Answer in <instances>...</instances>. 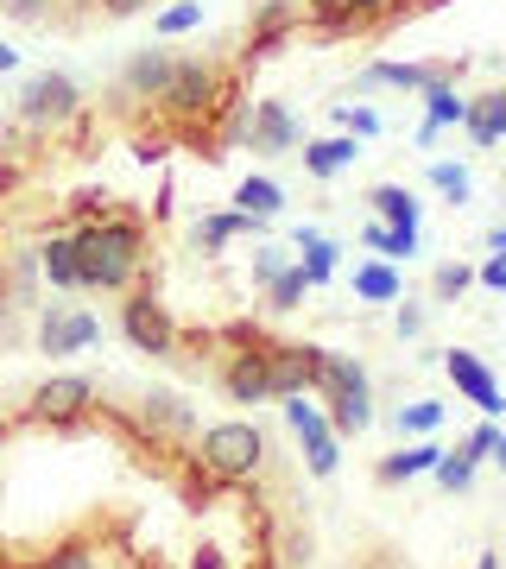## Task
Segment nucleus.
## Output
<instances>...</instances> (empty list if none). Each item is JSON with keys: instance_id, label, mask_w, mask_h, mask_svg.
Instances as JSON below:
<instances>
[{"instance_id": "nucleus-1", "label": "nucleus", "mask_w": 506, "mask_h": 569, "mask_svg": "<svg viewBox=\"0 0 506 569\" xmlns=\"http://www.w3.org/2000/svg\"><path fill=\"white\" fill-rule=\"evenodd\" d=\"M146 234L127 216H101V222L77 228V266H82V291H127L140 272Z\"/></svg>"}, {"instance_id": "nucleus-2", "label": "nucleus", "mask_w": 506, "mask_h": 569, "mask_svg": "<svg viewBox=\"0 0 506 569\" xmlns=\"http://www.w3.org/2000/svg\"><path fill=\"white\" fill-rule=\"evenodd\" d=\"M310 392L329 399V430H336V437H355V430L374 425V392H367L361 361H348L336 348H317V361H310Z\"/></svg>"}, {"instance_id": "nucleus-3", "label": "nucleus", "mask_w": 506, "mask_h": 569, "mask_svg": "<svg viewBox=\"0 0 506 569\" xmlns=\"http://www.w3.org/2000/svg\"><path fill=\"white\" fill-rule=\"evenodd\" d=\"M197 462L202 475H216V481H254L266 462V437L260 425H241V418H228V425H209L197 443Z\"/></svg>"}, {"instance_id": "nucleus-4", "label": "nucleus", "mask_w": 506, "mask_h": 569, "mask_svg": "<svg viewBox=\"0 0 506 569\" xmlns=\"http://www.w3.org/2000/svg\"><path fill=\"white\" fill-rule=\"evenodd\" d=\"M159 108L171 114V121H202V114H216V108H222V70L202 63V58H178Z\"/></svg>"}, {"instance_id": "nucleus-5", "label": "nucleus", "mask_w": 506, "mask_h": 569, "mask_svg": "<svg viewBox=\"0 0 506 569\" xmlns=\"http://www.w3.org/2000/svg\"><path fill=\"white\" fill-rule=\"evenodd\" d=\"M82 114V89L77 77H63V70H39V77L20 89V121L26 127H63Z\"/></svg>"}, {"instance_id": "nucleus-6", "label": "nucleus", "mask_w": 506, "mask_h": 569, "mask_svg": "<svg viewBox=\"0 0 506 569\" xmlns=\"http://www.w3.org/2000/svg\"><path fill=\"white\" fill-rule=\"evenodd\" d=\"M285 418H291V430H298V443H304V468H310L317 481H329L336 462H343V449H336V430L324 425V411L304 406V392H291V399H285Z\"/></svg>"}, {"instance_id": "nucleus-7", "label": "nucleus", "mask_w": 506, "mask_h": 569, "mask_svg": "<svg viewBox=\"0 0 506 569\" xmlns=\"http://www.w3.org/2000/svg\"><path fill=\"white\" fill-rule=\"evenodd\" d=\"M121 329L140 355H171V348H178V323H171V310H165L152 291H133L121 305Z\"/></svg>"}, {"instance_id": "nucleus-8", "label": "nucleus", "mask_w": 506, "mask_h": 569, "mask_svg": "<svg viewBox=\"0 0 506 569\" xmlns=\"http://www.w3.org/2000/svg\"><path fill=\"white\" fill-rule=\"evenodd\" d=\"M89 406H96V380H89V373H51V380L32 392V418H39V425H77Z\"/></svg>"}, {"instance_id": "nucleus-9", "label": "nucleus", "mask_w": 506, "mask_h": 569, "mask_svg": "<svg viewBox=\"0 0 506 569\" xmlns=\"http://www.w3.org/2000/svg\"><path fill=\"white\" fill-rule=\"evenodd\" d=\"M444 367H449V380H456V392H463V399L482 411V418H500V411H506L500 380H494V373L482 367V355H468V348H449Z\"/></svg>"}, {"instance_id": "nucleus-10", "label": "nucleus", "mask_w": 506, "mask_h": 569, "mask_svg": "<svg viewBox=\"0 0 506 569\" xmlns=\"http://www.w3.org/2000/svg\"><path fill=\"white\" fill-rule=\"evenodd\" d=\"M96 342H101V323L89 310H63V305L44 310V323H39L44 355H82V348H96Z\"/></svg>"}, {"instance_id": "nucleus-11", "label": "nucleus", "mask_w": 506, "mask_h": 569, "mask_svg": "<svg viewBox=\"0 0 506 569\" xmlns=\"http://www.w3.org/2000/svg\"><path fill=\"white\" fill-rule=\"evenodd\" d=\"M298 0H260L254 7V32H247V63H260V58H272L291 32H298Z\"/></svg>"}, {"instance_id": "nucleus-12", "label": "nucleus", "mask_w": 506, "mask_h": 569, "mask_svg": "<svg viewBox=\"0 0 506 569\" xmlns=\"http://www.w3.org/2000/svg\"><path fill=\"white\" fill-rule=\"evenodd\" d=\"M222 387H228V399H235V406H266V399H279V392H272V367H266V348H241V355L228 361Z\"/></svg>"}, {"instance_id": "nucleus-13", "label": "nucleus", "mask_w": 506, "mask_h": 569, "mask_svg": "<svg viewBox=\"0 0 506 569\" xmlns=\"http://www.w3.org/2000/svg\"><path fill=\"white\" fill-rule=\"evenodd\" d=\"M171 70H178V58L165 51V44H146V51H133L121 70V89L133 96V102H159L165 82H171Z\"/></svg>"}, {"instance_id": "nucleus-14", "label": "nucleus", "mask_w": 506, "mask_h": 569, "mask_svg": "<svg viewBox=\"0 0 506 569\" xmlns=\"http://www.w3.org/2000/svg\"><path fill=\"white\" fill-rule=\"evenodd\" d=\"M310 361H317V348H310V342H266L272 392H279V399H291V392H310Z\"/></svg>"}, {"instance_id": "nucleus-15", "label": "nucleus", "mask_w": 506, "mask_h": 569, "mask_svg": "<svg viewBox=\"0 0 506 569\" xmlns=\"http://www.w3.org/2000/svg\"><path fill=\"white\" fill-rule=\"evenodd\" d=\"M291 140H298L291 108L285 102H254V114H247V146H254V152H291Z\"/></svg>"}, {"instance_id": "nucleus-16", "label": "nucleus", "mask_w": 506, "mask_h": 569, "mask_svg": "<svg viewBox=\"0 0 506 569\" xmlns=\"http://www.w3.org/2000/svg\"><path fill=\"white\" fill-rule=\"evenodd\" d=\"M39 272L58 291H82V266H77V234H51V241L39 247Z\"/></svg>"}, {"instance_id": "nucleus-17", "label": "nucleus", "mask_w": 506, "mask_h": 569, "mask_svg": "<svg viewBox=\"0 0 506 569\" xmlns=\"http://www.w3.org/2000/svg\"><path fill=\"white\" fill-rule=\"evenodd\" d=\"M437 77L444 70H430V63H367L361 89H430Z\"/></svg>"}, {"instance_id": "nucleus-18", "label": "nucleus", "mask_w": 506, "mask_h": 569, "mask_svg": "<svg viewBox=\"0 0 506 569\" xmlns=\"http://www.w3.org/2000/svg\"><path fill=\"white\" fill-rule=\"evenodd\" d=\"M367 203H374V216H380L386 228H418V197H411L405 183H374Z\"/></svg>"}, {"instance_id": "nucleus-19", "label": "nucleus", "mask_w": 506, "mask_h": 569, "mask_svg": "<svg viewBox=\"0 0 506 569\" xmlns=\"http://www.w3.org/2000/svg\"><path fill=\"white\" fill-rule=\"evenodd\" d=\"M355 159H361L355 133H343V140H317V146H304V171H310V178H336V171H348Z\"/></svg>"}, {"instance_id": "nucleus-20", "label": "nucleus", "mask_w": 506, "mask_h": 569, "mask_svg": "<svg viewBox=\"0 0 506 569\" xmlns=\"http://www.w3.org/2000/svg\"><path fill=\"white\" fill-rule=\"evenodd\" d=\"M468 133L475 146H500L506 140V96H482V102H468Z\"/></svg>"}, {"instance_id": "nucleus-21", "label": "nucleus", "mask_w": 506, "mask_h": 569, "mask_svg": "<svg viewBox=\"0 0 506 569\" xmlns=\"http://www.w3.org/2000/svg\"><path fill=\"white\" fill-rule=\"evenodd\" d=\"M140 418H146V430H171V437H183V430L197 425V411L183 406L178 392H152V399H146V411H140Z\"/></svg>"}, {"instance_id": "nucleus-22", "label": "nucleus", "mask_w": 506, "mask_h": 569, "mask_svg": "<svg viewBox=\"0 0 506 569\" xmlns=\"http://www.w3.org/2000/svg\"><path fill=\"white\" fill-rule=\"evenodd\" d=\"M425 108H430L425 127H437V133H444V127H463V121H468V102L456 96V89H449V77H437V82L425 89Z\"/></svg>"}, {"instance_id": "nucleus-23", "label": "nucleus", "mask_w": 506, "mask_h": 569, "mask_svg": "<svg viewBox=\"0 0 506 569\" xmlns=\"http://www.w3.org/2000/svg\"><path fill=\"white\" fill-rule=\"evenodd\" d=\"M235 203H241V216H254V222H272L285 209V190L272 178H247L241 190H235Z\"/></svg>"}, {"instance_id": "nucleus-24", "label": "nucleus", "mask_w": 506, "mask_h": 569, "mask_svg": "<svg viewBox=\"0 0 506 569\" xmlns=\"http://www.w3.org/2000/svg\"><path fill=\"white\" fill-rule=\"evenodd\" d=\"M304 13L317 20L324 39H348V32H361V20H355V7H348V0H304Z\"/></svg>"}, {"instance_id": "nucleus-25", "label": "nucleus", "mask_w": 506, "mask_h": 569, "mask_svg": "<svg viewBox=\"0 0 506 569\" xmlns=\"http://www.w3.org/2000/svg\"><path fill=\"white\" fill-rule=\"evenodd\" d=\"M298 253H304V279H310V284H329V279H336V253H343V247H336V241H324V234H298Z\"/></svg>"}, {"instance_id": "nucleus-26", "label": "nucleus", "mask_w": 506, "mask_h": 569, "mask_svg": "<svg viewBox=\"0 0 506 569\" xmlns=\"http://www.w3.org/2000/svg\"><path fill=\"white\" fill-rule=\"evenodd\" d=\"M437 456H444L437 443H411V449H399V456H386V462H380V481H411V475H430V468H437Z\"/></svg>"}, {"instance_id": "nucleus-27", "label": "nucleus", "mask_w": 506, "mask_h": 569, "mask_svg": "<svg viewBox=\"0 0 506 569\" xmlns=\"http://www.w3.org/2000/svg\"><path fill=\"white\" fill-rule=\"evenodd\" d=\"M247 228H260V222L241 216V209H235V216H202V222H197V247H202V253H222V247L235 241V234H247Z\"/></svg>"}, {"instance_id": "nucleus-28", "label": "nucleus", "mask_w": 506, "mask_h": 569, "mask_svg": "<svg viewBox=\"0 0 506 569\" xmlns=\"http://www.w3.org/2000/svg\"><path fill=\"white\" fill-rule=\"evenodd\" d=\"M374 253H386V260H411L418 253V228H386V222H367V234H361Z\"/></svg>"}, {"instance_id": "nucleus-29", "label": "nucleus", "mask_w": 506, "mask_h": 569, "mask_svg": "<svg viewBox=\"0 0 506 569\" xmlns=\"http://www.w3.org/2000/svg\"><path fill=\"white\" fill-rule=\"evenodd\" d=\"M355 298L393 305V298H399V272H393V266H361V272H355Z\"/></svg>"}, {"instance_id": "nucleus-30", "label": "nucleus", "mask_w": 506, "mask_h": 569, "mask_svg": "<svg viewBox=\"0 0 506 569\" xmlns=\"http://www.w3.org/2000/svg\"><path fill=\"white\" fill-rule=\"evenodd\" d=\"M32 569H96V550L82 545V538H70V545H51Z\"/></svg>"}, {"instance_id": "nucleus-31", "label": "nucleus", "mask_w": 506, "mask_h": 569, "mask_svg": "<svg viewBox=\"0 0 506 569\" xmlns=\"http://www.w3.org/2000/svg\"><path fill=\"white\" fill-rule=\"evenodd\" d=\"M310 291V279H304V266H285L279 279L266 284V298H272V310H298V298Z\"/></svg>"}, {"instance_id": "nucleus-32", "label": "nucleus", "mask_w": 506, "mask_h": 569, "mask_svg": "<svg viewBox=\"0 0 506 569\" xmlns=\"http://www.w3.org/2000/svg\"><path fill=\"white\" fill-rule=\"evenodd\" d=\"M430 475H437V481H444L449 493H468V481H475V456H463V449H456V456H437V468H430Z\"/></svg>"}, {"instance_id": "nucleus-33", "label": "nucleus", "mask_w": 506, "mask_h": 569, "mask_svg": "<svg viewBox=\"0 0 506 569\" xmlns=\"http://www.w3.org/2000/svg\"><path fill=\"white\" fill-rule=\"evenodd\" d=\"M190 26H202V0H178V7H165V13H159V39H178V32H190Z\"/></svg>"}, {"instance_id": "nucleus-34", "label": "nucleus", "mask_w": 506, "mask_h": 569, "mask_svg": "<svg viewBox=\"0 0 506 569\" xmlns=\"http://www.w3.org/2000/svg\"><path fill=\"white\" fill-rule=\"evenodd\" d=\"M437 425H444V406H437V399H418V406L399 411V430H405V437H425V430H437Z\"/></svg>"}, {"instance_id": "nucleus-35", "label": "nucleus", "mask_w": 506, "mask_h": 569, "mask_svg": "<svg viewBox=\"0 0 506 569\" xmlns=\"http://www.w3.org/2000/svg\"><path fill=\"white\" fill-rule=\"evenodd\" d=\"M430 183L444 190L449 203H468V171H463V164H444V159H437V164H430Z\"/></svg>"}, {"instance_id": "nucleus-36", "label": "nucleus", "mask_w": 506, "mask_h": 569, "mask_svg": "<svg viewBox=\"0 0 506 569\" xmlns=\"http://www.w3.org/2000/svg\"><path fill=\"white\" fill-rule=\"evenodd\" d=\"M336 121H343V133H355V140H374V133H380V114H374V108H336Z\"/></svg>"}, {"instance_id": "nucleus-37", "label": "nucleus", "mask_w": 506, "mask_h": 569, "mask_svg": "<svg viewBox=\"0 0 506 569\" xmlns=\"http://www.w3.org/2000/svg\"><path fill=\"white\" fill-rule=\"evenodd\" d=\"M468 279H475L468 266H437V279H430V284H437V298H463Z\"/></svg>"}, {"instance_id": "nucleus-38", "label": "nucleus", "mask_w": 506, "mask_h": 569, "mask_svg": "<svg viewBox=\"0 0 506 569\" xmlns=\"http://www.w3.org/2000/svg\"><path fill=\"white\" fill-rule=\"evenodd\" d=\"M348 7H355V20L361 26H374V20H399L405 0H348Z\"/></svg>"}, {"instance_id": "nucleus-39", "label": "nucleus", "mask_w": 506, "mask_h": 569, "mask_svg": "<svg viewBox=\"0 0 506 569\" xmlns=\"http://www.w3.org/2000/svg\"><path fill=\"white\" fill-rule=\"evenodd\" d=\"M500 443H506L500 430H494V425H482V430H475V437H468V443H463V456H475V462H482V456H487V462H494V449H500Z\"/></svg>"}, {"instance_id": "nucleus-40", "label": "nucleus", "mask_w": 506, "mask_h": 569, "mask_svg": "<svg viewBox=\"0 0 506 569\" xmlns=\"http://www.w3.org/2000/svg\"><path fill=\"white\" fill-rule=\"evenodd\" d=\"M279 272H285V253H279V247H260V253H254V279L272 284Z\"/></svg>"}, {"instance_id": "nucleus-41", "label": "nucleus", "mask_w": 506, "mask_h": 569, "mask_svg": "<svg viewBox=\"0 0 506 569\" xmlns=\"http://www.w3.org/2000/svg\"><path fill=\"white\" fill-rule=\"evenodd\" d=\"M0 13L20 20V26H32V20H44V0H0Z\"/></svg>"}, {"instance_id": "nucleus-42", "label": "nucleus", "mask_w": 506, "mask_h": 569, "mask_svg": "<svg viewBox=\"0 0 506 569\" xmlns=\"http://www.w3.org/2000/svg\"><path fill=\"white\" fill-rule=\"evenodd\" d=\"M482 284H487V291H506V253L482 266Z\"/></svg>"}, {"instance_id": "nucleus-43", "label": "nucleus", "mask_w": 506, "mask_h": 569, "mask_svg": "<svg viewBox=\"0 0 506 569\" xmlns=\"http://www.w3.org/2000/svg\"><path fill=\"white\" fill-rule=\"evenodd\" d=\"M140 7H146V0H101V13H108V20H133Z\"/></svg>"}, {"instance_id": "nucleus-44", "label": "nucleus", "mask_w": 506, "mask_h": 569, "mask_svg": "<svg viewBox=\"0 0 506 569\" xmlns=\"http://www.w3.org/2000/svg\"><path fill=\"white\" fill-rule=\"evenodd\" d=\"M425 329V310H399V336H418Z\"/></svg>"}, {"instance_id": "nucleus-45", "label": "nucleus", "mask_w": 506, "mask_h": 569, "mask_svg": "<svg viewBox=\"0 0 506 569\" xmlns=\"http://www.w3.org/2000/svg\"><path fill=\"white\" fill-rule=\"evenodd\" d=\"M190 569H222V550H209V545H202V550H197V563H190Z\"/></svg>"}, {"instance_id": "nucleus-46", "label": "nucleus", "mask_w": 506, "mask_h": 569, "mask_svg": "<svg viewBox=\"0 0 506 569\" xmlns=\"http://www.w3.org/2000/svg\"><path fill=\"white\" fill-rule=\"evenodd\" d=\"M430 7H444V0H405V7H399V20H405V13H430Z\"/></svg>"}, {"instance_id": "nucleus-47", "label": "nucleus", "mask_w": 506, "mask_h": 569, "mask_svg": "<svg viewBox=\"0 0 506 569\" xmlns=\"http://www.w3.org/2000/svg\"><path fill=\"white\" fill-rule=\"evenodd\" d=\"M487 247H494V253H506V222H500V228H487Z\"/></svg>"}, {"instance_id": "nucleus-48", "label": "nucleus", "mask_w": 506, "mask_h": 569, "mask_svg": "<svg viewBox=\"0 0 506 569\" xmlns=\"http://www.w3.org/2000/svg\"><path fill=\"white\" fill-rule=\"evenodd\" d=\"M13 63H20V51H13V44H0V77H7Z\"/></svg>"}, {"instance_id": "nucleus-49", "label": "nucleus", "mask_w": 506, "mask_h": 569, "mask_svg": "<svg viewBox=\"0 0 506 569\" xmlns=\"http://www.w3.org/2000/svg\"><path fill=\"white\" fill-rule=\"evenodd\" d=\"M0 323H7V291H0Z\"/></svg>"}, {"instance_id": "nucleus-50", "label": "nucleus", "mask_w": 506, "mask_h": 569, "mask_svg": "<svg viewBox=\"0 0 506 569\" xmlns=\"http://www.w3.org/2000/svg\"><path fill=\"white\" fill-rule=\"evenodd\" d=\"M475 569H494V557H482V563H475Z\"/></svg>"}, {"instance_id": "nucleus-51", "label": "nucleus", "mask_w": 506, "mask_h": 569, "mask_svg": "<svg viewBox=\"0 0 506 569\" xmlns=\"http://www.w3.org/2000/svg\"><path fill=\"white\" fill-rule=\"evenodd\" d=\"M0 437H7V418H0Z\"/></svg>"}]
</instances>
